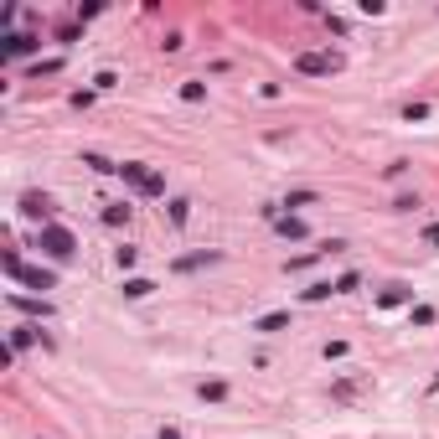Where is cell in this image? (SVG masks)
<instances>
[{"instance_id":"1","label":"cell","mask_w":439,"mask_h":439,"mask_svg":"<svg viewBox=\"0 0 439 439\" xmlns=\"http://www.w3.org/2000/svg\"><path fill=\"white\" fill-rule=\"evenodd\" d=\"M0 269H6L10 279H21V285H31V289H57V274L42 269V264H21L16 248H6V254H0Z\"/></svg>"},{"instance_id":"2","label":"cell","mask_w":439,"mask_h":439,"mask_svg":"<svg viewBox=\"0 0 439 439\" xmlns=\"http://www.w3.org/2000/svg\"><path fill=\"white\" fill-rule=\"evenodd\" d=\"M119 176L135 186L140 196H166V176H161V171H150L145 161H124V166H119Z\"/></svg>"},{"instance_id":"3","label":"cell","mask_w":439,"mask_h":439,"mask_svg":"<svg viewBox=\"0 0 439 439\" xmlns=\"http://www.w3.org/2000/svg\"><path fill=\"white\" fill-rule=\"evenodd\" d=\"M36 248L52 254V259H73L78 254V238L68 228H57V222H47V228H36Z\"/></svg>"},{"instance_id":"4","label":"cell","mask_w":439,"mask_h":439,"mask_svg":"<svg viewBox=\"0 0 439 439\" xmlns=\"http://www.w3.org/2000/svg\"><path fill=\"white\" fill-rule=\"evenodd\" d=\"M295 68H300V73H310V78L341 73V52H300V57H295Z\"/></svg>"},{"instance_id":"5","label":"cell","mask_w":439,"mask_h":439,"mask_svg":"<svg viewBox=\"0 0 439 439\" xmlns=\"http://www.w3.org/2000/svg\"><path fill=\"white\" fill-rule=\"evenodd\" d=\"M21 217H31V222H42V228H47V222H52V202H47L42 192H26L21 196Z\"/></svg>"},{"instance_id":"6","label":"cell","mask_w":439,"mask_h":439,"mask_svg":"<svg viewBox=\"0 0 439 439\" xmlns=\"http://www.w3.org/2000/svg\"><path fill=\"white\" fill-rule=\"evenodd\" d=\"M217 259H222L217 248H196V254H181V259H176V274H192V269H212Z\"/></svg>"},{"instance_id":"7","label":"cell","mask_w":439,"mask_h":439,"mask_svg":"<svg viewBox=\"0 0 439 439\" xmlns=\"http://www.w3.org/2000/svg\"><path fill=\"white\" fill-rule=\"evenodd\" d=\"M0 42H6V47H0V52H6V57H31V52L42 47V42H36V36H26V31H10V36H0Z\"/></svg>"},{"instance_id":"8","label":"cell","mask_w":439,"mask_h":439,"mask_svg":"<svg viewBox=\"0 0 439 439\" xmlns=\"http://www.w3.org/2000/svg\"><path fill=\"white\" fill-rule=\"evenodd\" d=\"M274 233L285 238V243H300V238H305V222L295 217V212H279V217H274Z\"/></svg>"},{"instance_id":"9","label":"cell","mask_w":439,"mask_h":439,"mask_svg":"<svg viewBox=\"0 0 439 439\" xmlns=\"http://www.w3.org/2000/svg\"><path fill=\"white\" fill-rule=\"evenodd\" d=\"M6 300H10V310L36 315V321H47V315H52V305H47V300H31V295H6Z\"/></svg>"},{"instance_id":"10","label":"cell","mask_w":439,"mask_h":439,"mask_svg":"<svg viewBox=\"0 0 439 439\" xmlns=\"http://www.w3.org/2000/svg\"><path fill=\"white\" fill-rule=\"evenodd\" d=\"M289 326V310H269V315H259L254 331H264V336H274V331H285Z\"/></svg>"},{"instance_id":"11","label":"cell","mask_w":439,"mask_h":439,"mask_svg":"<svg viewBox=\"0 0 439 439\" xmlns=\"http://www.w3.org/2000/svg\"><path fill=\"white\" fill-rule=\"evenodd\" d=\"M31 341H47V336H42L36 326H16V331H10V352H26Z\"/></svg>"},{"instance_id":"12","label":"cell","mask_w":439,"mask_h":439,"mask_svg":"<svg viewBox=\"0 0 439 439\" xmlns=\"http://www.w3.org/2000/svg\"><path fill=\"white\" fill-rule=\"evenodd\" d=\"M166 217L176 222V228H186V217H192V202H186V196H171V202H166Z\"/></svg>"},{"instance_id":"13","label":"cell","mask_w":439,"mask_h":439,"mask_svg":"<svg viewBox=\"0 0 439 439\" xmlns=\"http://www.w3.org/2000/svg\"><path fill=\"white\" fill-rule=\"evenodd\" d=\"M196 398H207V403H222V398H228V382L212 377V382H202V388H196Z\"/></svg>"},{"instance_id":"14","label":"cell","mask_w":439,"mask_h":439,"mask_svg":"<svg viewBox=\"0 0 439 439\" xmlns=\"http://www.w3.org/2000/svg\"><path fill=\"white\" fill-rule=\"evenodd\" d=\"M129 212H135L129 202H114V207H103V222H109V228H124V222H129Z\"/></svg>"},{"instance_id":"15","label":"cell","mask_w":439,"mask_h":439,"mask_svg":"<svg viewBox=\"0 0 439 439\" xmlns=\"http://www.w3.org/2000/svg\"><path fill=\"white\" fill-rule=\"evenodd\" d=\"M408 295H414V289H408V285H388V289H382V295H377V305H403Z\"/></svg>"},{"instance_id":"16","label":"cell","mask_w":439,"mask_h":439,"mask_svg":"<svg viewBox=\"0 0 439 439\" xmlns=\"http://www.w3.org/2000/svg\"><path fill=\"white\" fill-rule=\"evenodd\" d=\"M124 295L129 300H145V295H155V285H150V279H124Z\"/></svg>"},{"instance_id":"17","label":"cell","mask_w":439,"mask_h":439,"mask_svg":"<svg viewBox=\"0 0 439 439\" xmlns=\"http://www.w3.org/2000/svg\"><path fill=\"white\" fill-rule=\"evenodd\" d=\"M135 259H140V248H114V264H119V269H135Z\"/></svg>"},{"instance_id":"18","label":"cell","mask_w":439,"mask_h":439,"mask_svg":"<svg viewBox=\"0 0 439 439\" xmlns=\"http://www.w3.org/2000/svg\"><path fill=\"white\" fill-rule=\"evenodd\" d=\"M181 99H186V103H202L207 88H202V83H181Z\"/></svg>"},{"instance_id":"19","label":"cell","mask_w":439,"mask_h":439,"mask_svg":"<svg viewBox=\"0 0 439 439\" xmlns=\"http://www.w3.org/2000/svg\"><path fill=\"white\" fill-rule=\"evenodd\" d=\"M310 202H315V192H289L285 196V207H310Z\"/></svg>"},{"instance_id":"20","label":"cell","mask_w":439,"mask_h":439,"mask_svg":"<svg viewBox=\"0 0 439 439\" xmlns=\"http://www.w3.org/2000/svg\"><path fill=\"white\" fill-rule=\"evenodd\" d=\"M83 166H93V171H119V166H114V161H103V155H93V150H88V155H83Z\"/></svg>"},{"instance_id":"21","label":"cell","mask_w":439,"mask_h":439,"mask_svg":"<svg viewBox=\"0 0 439 439\" xmlns=\"http://www.w3.org/2000/svg\"><path fill=\"white\" fill-rule=\"evenodd\" d=\"M357 285H362V279H357V274H341V279H336V295H352Z\"/></svg>"},{"instance_id":"22","label":"cell","mask_w":439,"mask_h":439,"mask_svg":"<svg viewBox=\"0 0 439 439\" xmlns=\"http://www.w3.org/2000/svg\"><path fill=\"white\" fill-rule=\"evenodd\" d=\"M326 295H336V285H310L305 289V300H326Z\"/></svg>"},{"instance_id":"23","label":"cell","mask_w":439,"mask_h":439,"mask_svg":"<svg viewBox=\"0 0 439 439\" xmlns=\"http://www.w3.org/2000/svg\"><path fill=\"white\" fill-rule=\"evenodd\" d=\"M424 243H429V248H439V222H429V228H424Z\"/></svg>"},{"instance_id":"24","label":"cell","mask_w":439,"mask_h":439,"mask_svg":"<svg viewBox=\"0 0 439 439\" xmlns=\"http://www.w3.org/2000/svg\"><path fill=\"white\" fill-rule=\"evenodd\" d=\"M161 439H181V434H176V429H161Z\"/></svg>"}]
</instances>
